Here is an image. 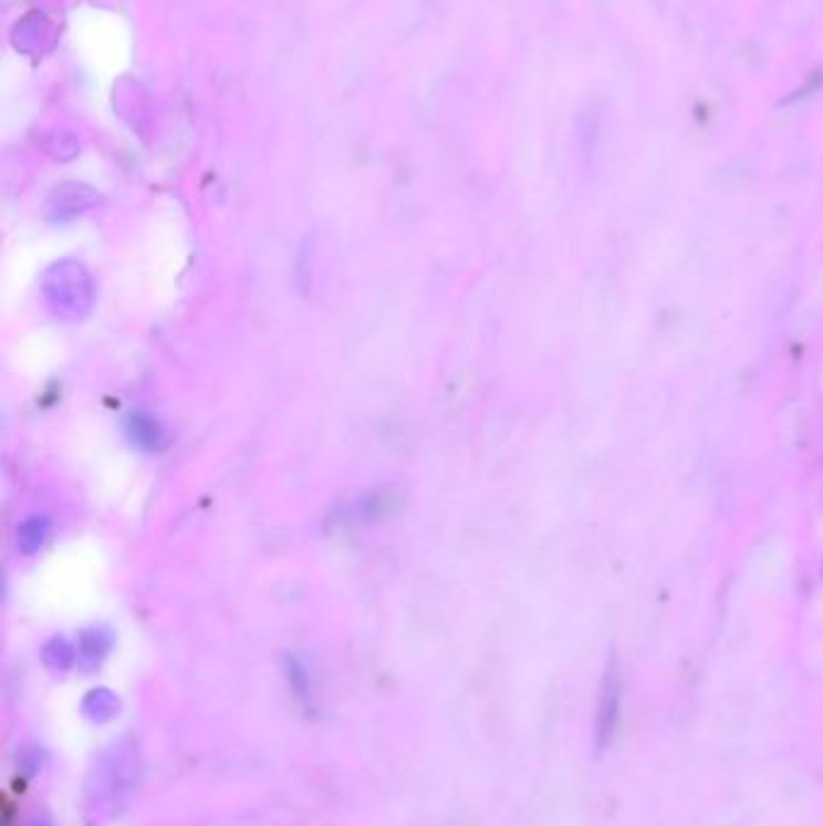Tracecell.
I'll return each instance as SVG.
<instances>
[{"label": "cell", "mask_w": 823, "mask_h": 826, "mask_svg": "<svg viewBox=\"0 0 823 826\" xmlns=\"http://www.w3.org/2000/svg\"><path fill=\"white\" fill-rule=\"evenodd\" d=\"M128 435L133 440V445H138L143 450H159L165 445V431L159 429L157 421H153L150 416H143V413L131 416Z\"/></svg>", "instance_id": "obj_4"}, {"label": "cell", "mask_w": 823, "mask_h": 826, "mask_svg": "<svg viewBox=\"0 0 823 826\" xmlns=\"http://www.w3.org/2000/svg\"><path fill=\"white\" fill-rule=\"evenodd\" d=\"M83 713L85 717L95 723H110L112 717L118 713V699L112 694L110 689H95L90 691L83 701Z\"/></svg>", "instance_id": "obj_5"}, {"label": "cell", "mask_w": 823, "mask_h": 826, "mask_svg": "<svg viewBox=\"0 0 823 826\" xmlns=\"http://www.w3.org/2000/svg\"><path fill=\"white\" fill-rule=\"evenodd\" d=\"M42 658L46 662V668L63 672V670H69L71 664L77 660V650L69 641H65V638H53V641H49L44 646Z\"/></svg>", "instance_id": "obj_7"}, {"label": "cell", "mask_w": 823, "mask_h": 826, "mask_svg": "<svg viewBox=\"0 0 823 826\" xmlns=\"http://www.w3.org/2000/svg\"><path fill=\"white\" fill-rule=\"evenodd\" d=\"M138 785V752L133 744L122 742L106 752L92 774L87 795L95 812H118L136 793Z\"/></svg>", "instance_id": "obj_1"}, {"label": "cell", "mask_w": 823, "mask_h": 826, "mask_svg": "<svg viewBox=\"0 0 823 826\" xmlns=\"http://www.w3.org/2000/svg\"><path fill=\"white\" fill-rule=\"evenodd\" d=\"M112 648V638L102 629H92L80 636L77 643V664L83 670H95L100 668V662L106 658V652Z\"/></svg>", "instance_id": "obj_3"}, {"label": "cell", "mask_w": 823, "mask_h": 826, "mask_svg": "<svg viewBox=\"0 0 823 826\" xmlns=\"http://www.w3.org/2000/svg\"><path fill=\"white\" fill-rule=\"evenodd\" d=\"M44 296L56 314L80 317L90 310L95 292H92V281L83 266L75 261H61L46 273Z\"/></svg>", "instance_id": "obj_2"}, {"label": "cell", "mask_w": 823, "mask_h": 826, "mask_svg": "<svg viewBox=\"0 0 823 826\" xmlns=\"http://www.w3.org/2000/svg\"><path fill=\"white\" fill-rule=\"evenodd\" d=\"M618 699H621V686H618V674L614 670L606 672V682H604V696H602V732L600 735H611V727H614V721L618 715Z\"/></svg>", "instance_id": "obj_6"}, {"label": "cell", "mask_w": 823, "mask_h": 826, "mask_svg": "<svg viewBox=\"0 0 823 826\" xmlns=\"http://www.w3.org/2000/svg\"><path fill=\"white\" fill-rule=\"evenodd\" d=\"M46 537V523L39 517L27 519V523L20 527V546L22 551H37L39 546L44 544Z\"/></svg>", "instance_id": "obj_8"}]
</instances>
